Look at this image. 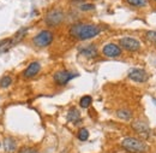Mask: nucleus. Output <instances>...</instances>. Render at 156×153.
I'll return each mask as SVG.
<instances>
[{
	"instance_id": "f257e3e1",
	"label": "nucleus",
	"mask_w": 156,
	"mask_h": 153,
	"mask_svg": "<svg viewBox=\"0 0 156 153\" xmlns=\"http://www.w3.org/2000/svg\"><path fill=\"white\" fill-rule=\"evenodd\" d=\"M100 33H101V28L98 25L89 23H75L70 28V35L80 41L95 38Z\"/></svg>"
},
{
	"instance_id": "f03ea898",
	"label": "nucleus",
	"mask_w": 156,
	"mask_h": 153,
	"mask_svg": "<svg viewBox=\"0 0 156 153\" xmlns=\"http://www.w3.org/2000/svg\"><path fill=\"white\" fill-rule=\"evenodd\" d=\"M121 147L130 153H147L148 146L144 144V141L137 139V137H125L121 141Z\"/></svg>"
},
{
	"instance_id": "7ed1b4c3",
	"label": "nucleus",
	"mask_w": 156,
	"mask_h": 153,
	"mask_svg": "<svg viewBox=\"0 0 156 153\" xmlns=\"http://www.w3.org/2000/svg\"><path fill=\"white\" fill-rule=\"evenodd\" d=\"M53 39H54V35H53L52 32H49V30H42V32H40L37 35L34 36L33 43L36 47H39V48H43V47L49 46L53 42Z\"/></svg>"
},
{
	"instance_id": "20e7f679",
	"label": "nucleus",
	"mask_w": 156,
	"mask_h": 153,
	"mask_svg": "<svg viewBox=\"0 0 156 153\" xmlns=\"http://www.w3.org/2000/svg\"><path fill=\"white\" fill-rule=\"evenodd\" d=\"M65 18V15H64V12L61 11V10H59V9H53V10H51L47 15H46V17H44V22H46V24L48 25V27H55V25H59L62 21Z\"/></svg>"
},
{
	"instance_id": "39448f33",
	"label": "nucleus",
	"mask_w": 156,
	"mask_h": 153,
	"mask_svg": "<svg viewBox=\"0 0 156 153\" xmlns=\"http://www.w3.org/2000/svg\"><path fill=\"white\" fill-rule=\"evenodd\" d=\"M78 74H75L72 71H69V70H60V71H57L53 76V80L54 82L58 84V86H65L67 84L72 78L77 77Z\"/></svg>"
},
{
	"instance_id": "423d86ee",
	"label": "nucleus",
	"mask_w": 156,
	"mask_h": 153,
	"mask_svg": "<svg viewBox=\"0 0 156 153\" xmlns=\"http://www.w3.org/2000/svg\"><path fill=\"white\" fill-rule=\"evenodd\" d=\"M119 45H120V47H122L124 50L130 51V52H136L140 48L139 41L133 38H129V36L120 39L119 40Z\"/></svg>"
},
{
	"instance_id": "0eeeda50",
	"label": "nucleus",
	"mask_w": 156,
	"mask_h": 153,
	"mask_svg": "<svg viewBox=\"0 0 156 153\" xmlns=\"http://www.w3.org/2000/svg\"><path fill=\"white\" fill-rule=\"evenodd\" d=\"M129 78L135 81V82H138V83H144V82L148 81L149 75L143 69H132L129 73Z\"/></svg>"
},
{
	"instance_id": "6e6552de",
	"label": "nucleus",
	"mask_w": 156,
	"mask_h": 153,
	"mask_svg": "<svg viewBox=\"0 0 156 153\" xmlns=\"http://www.w3.org/2000/svg\"><path fill=\"white\" fill-rule=\"evenodd\" d=\"M102 53L108 58H117L121 54V47H119L115 43H107L102 48Z\"/></svg>"
},
{
	"instance_id": "1a4fd4ad",
	"label": "nucleus",
	"mask_w": 156,
	"mask_h": 153,
	"mask_svg": "<svg viewBox=\"0 0 156 153\" xmlns=\"http://www.w3.org/2000/svg\"><path fill=\"white\" fill-rule=\"evenodd\" d=\"M40 70H41V64H40L39 62H33V63H30L29 66L24 70L23 76L25 77V78H31V77L36 76L40 73Z\"/></svg>"
},
{
	"instance_id": "9d476101",
	"label": "nucleus",
	"mask_w": 156,
	"mask_h": 153,
	"mask_svg": "<svg viewBox=\"0 0 156 153\" xmlns=\"http://www.w3.org/2000/svg\"><path fill=\"white\" fill-rule=\"evenodd\" d=\"M132 128L136 130L138 134L144 135L145 137H148L149 134H150V129H149V125L142 121H136L132 123Z\"/></svg>"
},
{
	"instance_id": "9b49d317",
	"label": "nucleus",
	"mask_w": 156,
	"mask_h": 153,
	"mask_svg": "<svg viewBox=\"0 0 156 153\" xmlns=\"http://www.w3.org/2000/svg\"><path fill=\"white\" fill-rule=\"evenodd\" d=\"M66 118H67L69 122H71V123H73V124H78V123L82 122V119H80V114H79V111H78L76 107H72V109L69 110Z\"/></svg>"
},
{
	"instance_id": "f8f14e48",
	"label": "nucleus",
	"mask_w": 156,
	"mask_h": 153,
	"mask_svg": "<svg viewBox=\"0 0 156 153\" xmlns=\"http://www.w3.org/2000/svg\"><path fill=\"white\" fill-rule=\"evenodd\" d=\"M79 53L87 58H95L98 57V48H96L95 45H90V46H87V47L82 48L79 51Z\"/></svg>"
},
{
	"instance_id": "ddd939ff",
	"label": "nucleus",
	"mask_w": 156,
	"mask_h": 153,
	"mask_svg": "<svg viewBox=\"0 0 156 153\" xmlns=\"http://www.w3.org/2000/svg\"><path fill=\"white\" fill-rule=\"evenodd\" d=\"M2 145H4L5 152H7V153L15 152L16 148H17V144H16V140H15L13 137H5Z\"/></svg>"
},
{
	"instance_id": "4468645a",
	"label": "nucleus",
	"mask_w": 156,
	"mask_h": 153,
	"mask_svg": "<svg viewBox=\"0 0 156 153\" xmlns=\"http://www.w3.org/2000/svg\"><path fill=\"white\" fill-rule=\"evenodd\" d=\"M117 117L122 121H130L132 118V112L127 109H120L117 111Z\"/></svg>"
},
{
	"instance_id": "2eb2a0df",
	"label": "nucleus",
	"mask_w": 156,
	"mask_h": 153,
	"mask_svg": "<svg viewBox=\"0 0 156 153\" xmlns=\"http://www.w3.org/2000/svg\"><path fill=\"white\" fill-rule=\"evenodd\" d=\"M91 103H93V98L90 95L82 96L80 100H79V105H80V107H83V109H88V107L91 105Z\"/></svg>"
},
{
	"instance_id": "dca6fc26",
	"label": "nucleus",
	"mask_w": 156,
	"mask_h": 153,
	"mask_svg": "<svg viewBox=\"0 0 156 153\" xmlns=\"http://www.w3.org/2000/svg\"><path fill=\"white\" fill-rule=\"evenodd\" d=\"M77 137L80 140V141H87L88 137H89V132H88V129H85V128H80V129L78 130Z\"/></svg>"
},
{
	"instance_id": "f3484780",
	"label": "nucleus",
	"mask_w": 156,
	"mask_h": 153,
	"mask_svg": "<svg viewBox=\"0 0 156 153\" xmlns=\"http://www.w3.org/2000/svg\"><path fill=\"white\" fill-rule=\"evenodd\" d=\"M11 83H12L11 76H4L0 80V87H1V88H7V87L11 86Z\"/></svg>"
},
{
	"instance_id": "a211bd4d",
	"label": "nucleus",
	"mask_w": 156,
	"mask_h": 153,
	"mask_svg": "<svg viewBox=\"0 0 156 153\" xmlns=\"http://www.w3.org/2000/svg\"><path fill=\"white\" fill-rule=\"evenodd\" d=\"M126 1H127L130 5H132V6H138V7L147 5V0H126Z\"/></svg>"
},
{
	"instance_id": "6ab92c4d",
	"label": "nucleus",
	"mask_w": 156,
	"mask_h": 153,
	"mask_svg": "<svg viewBox=\"0 0 156 153\" xmlns=\"http://www.w3.org/2000/svg\"><path fill=\"white\" fill-rule=\"evenodd\" d=\"M145 36H147V39L150 42H156V30H149V32H147Z\"/></svg>"
},
{
	"instance_id": "aec40b11",
	"label": "nucleus",
	"mask_w": 156,
	"mask_h": 153,
	"mask_svg": "<svg viewBox=\"0 0 156 153\" xmlns=\"http://www.w3.org/2000/svg\"><path fill=\"white\" fill-rule=\"evenodd\" d=\"M18 153H39V150L35 147H22Z\"/></svg>"
},
{
	"instance_id": "412c9836",
	"label": "nucleus",
	"mask_w": 156,
	"mask_h": 153,
	"mask_svg": "<svg viewBox=\"0 0 156 153\" xmlns=\"http://www.w3.org/2000/svg\"><path fill=\"white\" fill-rule=\"evenodd\" d=\"M95 9V5L93 4H83L80 5V10L82 11H90V10H94Z\"/></svg>"
},
{
	"instance_id": "4be33fe9",
	"label": "nucleus",
	"mask_w": 156,
	"mask_h": 153,
	"mask_svg": "<svg viewBox=\"0 0 156 153\" xmlns=\"http://www.w3.org/2000/svg\"><path fill=\"white\" fill-rule=\"evenodd\" d=\"M0 146H1V144H0Z\"/></svg>"
},
{
	"instance_id": "5701e85b",
	"label": "nucleus",
	"mask_w": 156,
	"mask_h": 153,
	"mask_svg": "<svg viewBox=\"0 0 156 153\" xmlns=\"http://www.w3.org/2000/svg\"><path fill=\"white\" fill-rule=\"evenodd\" d=\"M155 1H156V0H155Z\"/></svg>"
}]
</instances>
